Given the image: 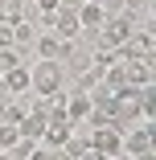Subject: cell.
Returning a JSON list of instances; mask_svg holds the SVG:
<instances>
[{"label":"cell","mask_w":156,"mask_h":160,"mask_svg":"<svg viewBox=\"0 0 156 160\" xmlns=\"http://www.w3.org/2000/svg\"><path fill=\"white\" fill-rule=\"evenodd\" d=\"M0 45H13V25L0 21Z\"/></svg>","instance_id":"e0dca14e"},{"label":"cell","mask_w":156,"mask_h":160,"mask_svg":"<svg viewBox=\"0 0 156 160\" xmlns=\"http://www.w3.org/2000/svg\"><path fill=\"white\" fill-rule=\"evenodd\" d=\"M99 29H103L99 45H111V49H115V45H123V41L136 33V21H132V12H115V17H107Z\"/></svg>","instance_id":"7a4b0ae2"},{"label":"cell","mask_w":156,"mask_h":160,"mask_svg":"<svg viewBox=\"0 0 156 160\" xmlns=\"http://www.w3.org/2000/svg\"><path fill=\"white\" fill-rule=\"evenodd\" d=\"M0 21H4V25L25 21V0H0Z\"/></svg>","instance_id":"7c38bea8"},{"label":"cell","mask_w":156,"mask_h":160,"mask_svg":"<svg viewBox=\"0 0 156 160\" xmlns=\"http://www.w3.org/2000/svg\"><path fill=\"white\" fill-rule=\"evenodd\" d=\"M33 37H37V25L33 21H17L13 25V45L21 49V45H33Z\"/></svg>","instance_id":"8fae6325"},{"label":"cell","mask_w":156,"mask_h":160,"mask_svg":"<svg viewBox=\"0 0 156 160\" xmlns=\"http://www.w3.org/2000/svg\"><path fill=\"white\" fill-rule=\"evenodd\" d=\"M95 86H103V70H99V66H90V70H82V74H78V90H86V94H90Z\"/></svg>","instance_id":"4fadbf2b"},{"label":"cell","mask_w":156,"mask_h":160,"mask_svg":"<svg viewBox=\"0 0 156 160\" xmlns=\"http://www.w3.org/2000/svg\"><path fill=\"white\" fill-rule=\"evenodd\" d=\"M0 160H13V156H8V152H4V148H0Z\"/></svg>","instance_id":"ffe728a7"},{"label":"cell","mask_w":156,"mask_h":160,"mask_svg":"<svg viewBox=\"0 0 156 160\" xmlns=\"http://www.w3.org/2000/svg\"><path fill=\"white\" fill-rule=\"evenodd\" d=\"M99 4H103L107 12H111V8H115V12H123V8H128V0H99Z\"/></svg>","instance_id":"ac0fdd59"},{"label":"cell","mask_w":156,"mask_h":160,"mask_svg":"<svg viewBox=\"0 0 156 160\" xmlns=\"http://www.w3.org/2000/svg\"><path fill=\"white\" fill-rule=\"evenodd\" d=\"M62 111L70 115V123H74V119H86V115H90V94H86V90H74L70 99H62Z\"/></svg>","instance_id":"30bf717a"},{"label":"cell","mask_w":156,"mask_h":160,"mask_svg":"<svg viewBox=\"0 0 156 160\" xmlns=\"http://www.w3.org/2000/svg\"><path fill=\"white\" fill-rule=\"evenodd\" d=\"M62 82H66V70H62V62H49L41 58L33 70H29V90H37V94H58Z\"/></svg>","instance_id":"6da1fadb"},{"label":"cell","mask_w":156,"mask_h":160,"mask_svg":"<svg viewBox=\"0 0 156 160\" xmlns=\"http://www.w3.org/2000/svg\"><path fill=\"white\" fill-rule=\"evenodd\" d=\"M41 132H45V115H37V111H25L21 119H17V136L21 140H41Z\"/></svg>","instance_id":"8992f818"},{"label":"cell","mask_w":156,"mask_h":160,"mask_svg":"<svg viewBox=\"0 0 156 160\" xmlns=\"http://www.w3.org/2000/svg\"><path fill=\"white\" fill-rule=\"evenodd\" d=\"M17 140H21V136H17V123H0V148L8 152V148H13Z\"/></svg>","instance_id":"9a60e30c"},{"label":"cell","mask_w":156,"mask_h":160,"mask_svg":"<svg viewBox=\"0 0 156 160\" xmlns=\"http://www.w3.org/2000/svg\"><path fill=\"white\" fill-rule=\"evenodd\" d=\"M58 8H62V0H37V12H45V17L58 12Z\"/></svg>","instance_id":"2e32d148"},{"label":"cell","mask_w":156,"mask_h":160,"mask_svg":"<svg viewBox=\"0 0 156 160\" xmlns=\"http://www.w3.org/2000/svg\"><path fill=\"white\" fill-rule=\"evenodd\" d=\"M33 41H37V53H41V58H49V62H62V58L70 53V45L62 41V37H53V33H45V37L37 33Z\"/></svg>","instance_id":"ba28073f"},{"label":"cell","mask_w":156,"mask_h":160,"mask_svg":"<svg viewBox=\"0 0 156 160\" xmlns=\"http://www.w3.org/2000/svg\"><path fill=\"white\" fill-rule=\"evenodd\" d=\"M74 12H78V25H82V33H86V29H99V25L107 21V8L99 4V0H82V4H78Z\"/></svg>","instance_id":"5b68a950"},{"label":"cell","mask_w":156,"mask_h":160,"mask_svg":"<svg viewBox=\"0 0 156 160\" xmlns=\"http://www.w3.org/2000/svg\"><path fill=\"white\" fill-rule=\"evenodd\" d=\"M140 152H152V123H144L132 136H123V156H140Z\"/></svg>","instance_id":"52a82bcc"},{"label":"cell","mask_w":156,"mask_h":160,"mask_svg":"<svg viewBox=\"0 0 156 160\" xmlns=\"http://www.w3.org/2000/svg\"><path fill=\"white\" fill-rule=\"evenodd\" d=\"M86 148L90 152H103V156H119L123 152V132H115V127H95V132L86 136Z\"/></svg>","instance_id":"3957f363"},{"label":"cell","mask_w":156,"mask_h":160,"mask_svg":"<svg viewBox=\"0 0 156 160\" xmlns=\"http://www.w3.org/2000/svg\"><path fill=\"white\" fill-rule=\"evenodd\" d=\"M0 86H4L8 94H25V90H29V66H13V70H4V74H0Z\"/></svg>","instance_id":"9c48e42d"},{"label":"cell","mask_w":156,"mask_h":160,"mask_svg":"<svg viewBox=\"0 0 156 160\" xmlns=\"http://www.w3.org/2000/svg\"><path fill=\"white\" fill-rule=\"evenodd\" d=\"M13 66H25V62H21V49L17 45H0V74L13 70Z\"/></svg>","instance_id":"5bb4252c"},{"label":"cell","mask_w":156,"mask_h":160,"mask_svg":"<svg viewBox=\"0 0 156 160\" xmlns=\"http://www.w3.org/2000/svg\"><path fill=\"white\" fill-rule=\"evenodd\" d=\"M128 160H152V152H140V156H128Z\"/></svg>","instance_id":"d6986e66"},{"label":"cell","mask_w":156,"mask_h":160,"mask_svg":"<svg viewBox=\"0 0 156 160\" xmlns=\"http://www.w3.org/2000/svg\"><path fill=\"white\" fill-rule=\"evenodd\" d=\"M49 25H53V37H62V41H74V37L82 33L74 8H58V12H49Z\"/></svg>","instance_id":"277c9868"}]
</instances>
